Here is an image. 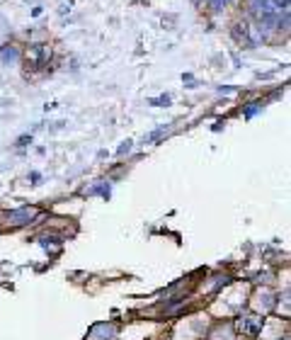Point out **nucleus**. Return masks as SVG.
Returning <instances> with one entry per match:
<instances>
[{
    "label": "nucleus",
    "instance_id": "nucleus-1",
    "mask_svg": "<svg viewBox=\"0 0 291 340\" xmlns=\"http://www.w3.org/2000/svg\"><path fill=\"white\" fill-rule=\"evenodd\" d=\"M250 3H257V0H250Z\"/></svg>",
    "mask_w": 291,
    "mask_h": 340
}]
</instances>
